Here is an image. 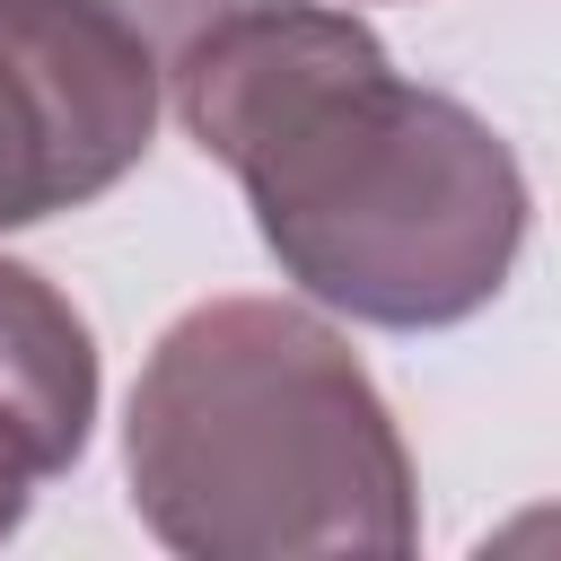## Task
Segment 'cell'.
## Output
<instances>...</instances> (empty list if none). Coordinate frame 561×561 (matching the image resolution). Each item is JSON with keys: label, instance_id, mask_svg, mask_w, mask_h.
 <instances>
[{"label": "cell", "instance_id": "obj_1", "mask_svg": "<svg viewBox=\"0 0 561 561\" xmlns=\"http://www.w3.org/2000/svg\"><path fill=\"white\" fill-rule=\"evenodd\" d=\"M175 123L254 210L298 298L447 333L482 316L526 254V167L447 88L394 70L368 18L333 0H228L167 61Z\"/></svg>", "mask_w": 561, "mask_h": 561}, {"label": "cell", "instance_id": "obj_2", "mask_svg": "<svg viewBox=\"0 0 561 561\" xmlns=\"http://www.w3.org/2000/svg\"><path fill=\"white\" fill-rule=\"evenodd\" d=\"M123 482L184 561H403L421 543L412 447L351 333L298 298H202L149 342Z\"/></svg>", "mask_w": 561, "mask_h": 561}, {"label": "cell", "instance_id": "obj_3", "mask_svg": "<svg viewBox=\"0 0 561 561\" xmlns=\"http://www.w3.org/2000/svg\"><path fill=\"white\" fill-rule=\"evenodd\" d=\"M167 105V61L88 0H0V237L114 193Z\"/></svg>", "mask_w": 561, "mask_h": 561}, {"label": "cell", "instance_id": "obj_4", "mask_svg": "<svg viewBox=\"0 0 561 561\" xmlns=\"http://www.w3.org/2000/svg\"><path fill=\"white\" fill-rule=\"evenodd\" d=\"M96 394H105V359L70 289L0 254V543L26 526L35 491L88 456Z\"/></svg>", "mask_w": 561, "mask_h": 561}, {"label": "cell", "instance_id": "obj_5", "mask_svg": "<svg viewBox=\"0 0 561 561\" xmlns=\"http://www.w3.org/2000/svg\"><path fill=\"white\" fill-rule=\"evenodd\" d=\"M88 9L123 18V26H131L149 53H158V61H175V53H184V44H193V35H202V26H210L228 0H88Z\"/></svg>", "mask_w": 561, "mask_h": 561}]
</instances>
